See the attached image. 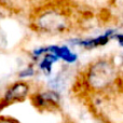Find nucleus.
Returning <instances> with one entry per match:
<instances>
[{
	"instance_id": "nucleus-1",
	"label": "nucleus",
	"mask_w": 123,
	"mask_h": 123,
	"mask_svg": "<svg viewBox=\"0 0 123 123\" xmlns=\"http://www.w3.org/2000/svg\"><path fill=\"white\" fill-rule=\"evenodd\" d=\"M68 0H44L30 9L28 25L41 36H63L69 34L77 24L74 8Z\"/></svg>"
},
{
	"instance_id": "nucleus-2",
	"label": "nucleus",
	"mask_w": 123,
	"mask_h": 123,
	"mask_svg": "<svg viewBox=\"0 0 123 123\" xmlns=\"http://www.w3.org/2000/svg\"><path fill=\"white\" fill-rule=\"evenodd\" d=\"M113 68L107 60L91 63L83 72V85L91 91H103L111 84Z\"/></svg>"
},
{
	"instance_id": "nucleus-3",
	"label": "nucleus",
	"mask_w": 123,
	"mask_h": 123,
	"mask_svg": "<svg viewBox=\"0 0 123 123\" xmlns=\"http://www.w3.org/2000/svg\"><path fill=\"white\" fill-rule=\"evenodd\" d=\"M31 105L40 112H57L61 110L62 98L58 91L54 89H40L36 87L30 94Z\"/></svg>"
},
{
	"instance_id": "nucleus-4",
	"label": "nucleus",
	"mask_w": 123,
	"mask_h": 123,
	"mask_svg": "<svg viewBox=\"0 0 123 123\" xmlns=\"http://www.w3.org/2000/svg\"><path fill=\"white\" fill-rule=\"evenodd\" d=\"M35 89L36 87H34L31 81L27 79H18L10 83L1 95V100L4 108L25 102L29 98L30 94L35 91Z\"/></svg>"
},
{
	"instance_id": "nucleus-5",
	"label": "nucleus",
	"mask_w": 123,
	"mask_h": 123,
	"mask_svg": "<svg viewBox=\"0 0 123 123\" xmlns=\"http://www.w3.org/2000/svg\"><path fill=\"white\" fill-rule=\"evenodd\" d=\"M115 36V30H107L105 34L99 35L94 38H87V39H74L71 40V43L74 45H79L84 49H95V48H99L105 45L106 43L109 42L112 37Z\"/></svg>"
},
{
	"instance_id": "nucleus-6",
	"label": "nucleus",
	"mask_w": 123,
	"mask_h": 123,
	"mask_svg": "<svg viewBox=\"0 0 123 123\" xmlns=\"http://www.w3.org/2000/svg\"><path fill=\"white\" fill-rule=\"evenodd\" d=\"M47 51L53 54L58 61H63L66 64H74L78 60L77 54L67 45L51 44L47 47Z\"/></svg>"
},
{
	"instance_id": "nucleus-7",
	"label": "nucleus",
	"mask_w": 123,
	"mask_h": 123,
	"mask_svg": "<svg viewBox=\"0 0 123 123\" xmlns=\"http://www.w3.org/2000/svg\"><path fill=\"white\" fill-rule=\"evenodd\" d=\"M58 62V60L53 55L52 53L47 51V53L39 60V68L40 70L45 74V76H50L52 74V68L53 65Z\"/></svg>"
},
{
	"instance_id": "nucleus-8",
	"label": "nucleus",
	"mask_w": 123,
	"mask_h": 123,
	"mask_svg": "<svg viewBox=\"0 0 123 123\" xmlns=\"http://www.w3.org/2000/svg\"><path fill=\"white\" fill-rule=\"evenodd\" d=\"M35 72H36V70H35L34 67H27L26 69H24L23 71L19 72L18 78L19 79H27L28 77H32V76H34Z\"/></svg>"
},
{
	"instance_id": "nucleus-9",
	"label": "nucleus",
	"mask_w": 123,
	"mask_h": 123,
	"mask_svg": "<svg viewBox=\"0 0 123 123\" xmlns=\"http://www.w3.org/2000/svg\"><path fill=\"white\" fill-rule=\"evenodd\" d=\"M0 123H22L16 118L11 117V116L0 115Z\"/></svg>"
},
{
	"instance_id": "nucleus-10",
	"label": "nucleus",
	"mask_w": 123,
	"mask_h": 123,
	"mask_svg": "<svg viewBox=\"0 0 123 123\" xmlns=\"http://www.w3.org/2000/svg\"><path fill=\"white\" fill-rule=\"evenodd\" d=\"M113 38L117 39V41L120 43L121 45H123V34H119V35H115Z\"/></svg>"
},
{
	"instance_id": "nucleus-11",
	"label": "nucleus",
	"mask_w": 123,
	"mask_h": 123,
	"mask_svg": "<svg viewBox=\"0 0 123 123\" xmlns=\"http://www.w3.org/2000/svg\"><path fill=\"white\" fill-rule=\"evenodd\" d=\"M4 106H3V104H2V100H1V96H0V115H1V112L4 110Z\"/></svg>"
},
{
	"instance_id": "nucleus-12",
	"label": "nucleus",
	"mask_w": 123,
	"mask_h": 123,
	"mask_svg": "<svg viewBox=\"0 0 123 123\" xmlns=\"http://www.w3.org/2000/svg\"><path fill=\"white\" fill-rule=\"evenodd\" d=\"M65 123H68V122H65Z\"/></svg>"
}]
</instances>
